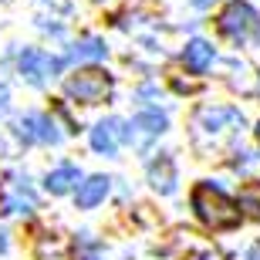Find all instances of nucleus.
Wrapping results in <instances>:
<instances>
[{
  "label": "nucleus",
  "mask_w": 260,
  "mask_h": 260,
  "mask_svg": "<svg viewBox=\"0 0 260 260\" xmlns=\"http://www.w3.org/2000/svg\"><path fill=\"white\" fill-rule=\"evenodd\" d=\"M108 183H112V179H105V176H91V179H85V183L78 186V206H81V210L98 206V203L108 196Z\"/></svg>",
  "instance_id": "f8f14e48"
},
{
  "label": "nucleus",
  "mask_w": 260,
  "mask_h": 260,
  "mask_svg": "<svg viewBox=\"0 0 260 260\" xmlns=\"http://www.w3.org/2000/svg\"><path fill=\"white\" fill-rule=\"evenodd\" d=\"M213 0H193V7H210Z\"/></svg>",
  "instance_id": "412c9836"
},
{
  "label": "nucleus",
  "mask_w": 260,
  "mask_h": 260,
  "mask_svg": "<svg viewBox=\"0 0 260 260\" xmlns=\"http://www.w3.org/2000/svg\"><path fill=\"white\" fill-rule=\"evenodd\" d=\"M38 206L34 193L27 186V176H10V183L4 186V196H0V213H30Z\"/></svg>",
  "instance_id": "39448f33"
},
{
  "label": "nucleus",
  "mask_w": 260,
  "mask_h": 260,
  "mask_svg": "<svg viewBox=\"0 0 260 260\" xmlns=\"http://www.w3.org/2000/svg\"><path fill=\"white\" fill-rule=\"evenodd\" d=\"M4 250H7V233L0 230V253H4Z\"/></svg>",
  "instance_id": "aec40b11"
},
{
  "label": "nucleus",
  "mask_w": 260,
  "mask_h": 260,
  "mask_svg": "<svg viewBox=\"0 0 260 260\" xmlns=\"http://www.w3.org/2000/svg\"><path fill=\"white\" fill-rule=\"evenodd\" d=\"M247 260H260V243H253L250 253H247Z\"/></svg>",
  "instance_id": "6ab92c4d"
},
{
  "label": "nucleus",
  "mask_w": 260,
  "mask_h": 260,
  "mask_svg": "<svg viewBox=\"0 0 260 260\" xmlns=\"http://www.w3.org/2000/svg\"><path fill=\"white\" fill-rule=\"evenodd\" d=\"M216 27H220L223 38L237 41V44H247V41L253 38V30H257V14H253L250 4L233 0V4H226V7H223L220 20H216Z\"/></svg>",
  "instance_id": "7ed1b4c3"
},
{
  "label": "nucleus",
  "mask_w": 260,
  "mask_h": 260,
  "mask_svg": "<svg viewBox=\"0 0 260 260\" xmlns=\"http://www.w3.org/2000/svg\"><path fill=\"white\" fill-rule=\"evenodd\" d=\"M71 54H75L78 61H98V58H105V54H108V48H105V41L85 38V41H78L75 48H71Z\"/></svg>",
  "instance_id": "4468645a"
},
{
  "label": "nucleus",
  "mask_w": 260,
  "mask_h": 260,
  "mask_svg": "<svg viewBox=\"0 0 260 260\" xmlns=\"http://www.w3.org/2000/svg\"><path fill=\"white\" fill-rule=\"evenodd\" d=\"M240 210L247 213V216H253V220H260V183H247L240 189Z\"/></svg>",
  "instance_id": "2eb2a0df"
},
{
  "label": "nucleus",
  "mask_w": 260,
  "mask_h": 260,
  "mask_svg": "<svg viewBox=\"0 0 260 260\" xmlns=\"http://www.w3.org/2000/svg\"><path fill=\"white\" fill-rule=\"evenodd\" d=\"M4 112H7V88L0 85V115H4Z\"/></svg>",
  "instance_id": "a211bd4d"
},
{
  "label": "nucleus",
  "mask_w": 260,
  "mask_h": 260,
  "mask_svg": "<svg viewBox=\"0 0 260 260\" xmlns=\"http://www.w3.org/2000/svg\"><path fill=\"white\" fill-rule=\"evenodd\" d=\"M71 260H102L98 240H91L88 233H81V237L75 240V247H71Z\"/></svg>",
  "instance_id": "dca6fc26"
},
{
  "label": "nucleus",
  "mask_w": 260,
  "mask_h": 260,
  "mask_svg": "<svg viewBox=\"0 0 260 260\" xmlns=\"http://www.w3.org/2000/svg\"><path fill=\"white\" fill-rule=\"evenodd\" d=\"M186 260H223V257H220V253H213V250H189Z\"/></svg>",
  "instance_id": "f3484780"
},
{
  "label": "nucleus",
  "mask_w": 260,
  "mask_h": 260,
  "mask_svg": "<svg viewBox=\"0 0 260 260\" xmlns=\"http://www.w3.org/2000/svg\"><path fill=\"white\" fill-rule=\"evenodd\" d=\"M64 91L78 102H85V105H98L112 95V75L102 68H85V71H78L64 81Z\"/></svg>",
  "instance_id": "f03ea898"
},
{
  "label": "nucleus",
  "mask_w": 260,
  "mask_h": 260,
  "mask_svg": "<svg viewBox=\"0 0 260 260\" xmlns=\"http://www.w3.org/2000/svg\"><path fill=\"white\" fill-rule=\"evenodd\" d=\"M162 132H166V115H159V112H142V115H135L128 122V139L139 149H145V145L152 142V139H159Z\"/></svg>",
  "instance_id": "0eeeda50"
},
{
  "label": "nucleus",
  "mask_w": 260,
  "mask_h": 260,
  "mask_svg": "<svg viewBox=\"0 0 260 260\" xmlns=\"http://www.w3.org/2000/svg\"><path fill=\"white\" fill-rule=\"evenodd\" d=\"M149 183H152V189H159V193H173L176 189V162L169 155L152 159V166H149Z\"/></svg>",
  "instance_id": "1a4fd4ad"
},
{
  "label": "nucleus",
  "mask_w": 260,
  "mask_h": 260,
  "mask_svg": "<svg viewBox=\"0 0 260 260\" xmlns=\"http://www.w3.org/2000/svg\"><path fill=\"white\" fill-rule=\"evenodd\" d=\"M61 64H64L61 58H51V54H44V51H38V48L20 51V58H17L20 75L27 78L30 85H44L48 78H54L61 71Z\"/></svg>",
  "instance_id": "20e7f679"
},
{
  "label": "nucleus",
  "mask_w": 260,
  "mask_h": 260,
  "mask_svg": "<svg viewBox=\"0 0 260 260\" xmlns=\"http://www.w3.org/2000/svg\"><path fill=\"white\" fill-rule=\"evenodd\" d=\"M122 135H128V128H122L118 118H105V122H98V125L91 128V149L102 152V155H115Z\"/></svg>",
  "instance_id": "6e6552de"
},
{
  "label": "nucleus",
  "mask_w": 260,
  "mask_h": 260,
  "mask_svg": "<svg viewBox=\"0 0 260 260\" xmlns=\"http://www.w3.org/2000/svg\"><path fill=\"white\" fill-rule=\"evenodd\" d=\"M223 122H240L243 125V115L233 108H203L200 112V128H206V132H220Z\"/></svg>",
  "instance_id": "ddd939ff"
},
{
  "label": "nucleus",
  "mask_w": 260,
  "mask_h": 260,
  "mask_svg": "<svg viewBox=\"0 0 260 260\" xmlns=\"http://www.w3.org/2000/svg\"><path fill=\"white\" fill-rule=\"evenodd\" d=\"M44 186H48V193H54V196H61V193H71L75 186H81V173H78V166L64 162V166H58L54 173H48Z\"/></svg>",
  "instance_id": "9d476101"
},
{
  "label": "nucleus",
  "mask_w": 260,
  "mask_h": 260,
  "mask_svg": "<svg viewBox=\"0 0 260 260\" xmlns=\"http://www.w3.org/2000/svg\"><path fill=\"white\" fill-rule=\"evenodd\" d=\"M183 61H186V68L193 71V75H203L206 68L213 64V44H206V41H189L186 44V51H183Z\"/></svg>",
  "instance_id": "9b49d317"
},
{
  "label": "nucleus",
  "mask_w": 260,
  "mask_h": 260,
  "mask_svg": "<svg viewBox=\"0 0 260 260\" xmlns=\"http://www.w3.org/2000/svg\"><path fill=\"white\" fill-rule=\"evenodd\" d=\"M257 139H260V125H257Z\"/></svg>",
  "instance_id": "4be33fe9"
},
{
  "label": "nucleus",
  "mask_w": 260,
  "mask_h": 260,
  "mask_svg": "<svg viewBox=\"0 0 260 260\" xmlns=\"http://www.w3.org/2000/svg\"><path fill=\"white\" fill-rule=\"evenodd\" d=\"M193 210L210 230H233L243 216L240 203H233L220 186H213V183H200L193 189Z\"/></svg>",
  "instance_id": "f257e3e1"
},
{
  "label": "nucleus",
  "mask_w": 260,
  "mask_h": 260,
  "mask_svg": "<svg viewBox=\"0 0 260 260\" xmlns=\"http://www.w3.org/2000/svg\"><path fill=\"white\" fill-rule=\"evenodd\" d=\"M17 135L24 142H38V145H54L61 139L48 115H20L17 118Z\"/></svg>",
  "instance_id": "423d86ee"
}]
</instances>
